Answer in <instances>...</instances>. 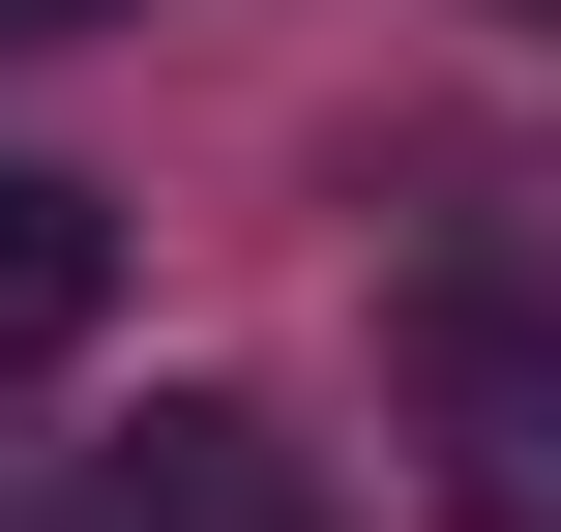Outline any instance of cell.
Listing matches in <instances>:
<instances>
[{
  "mask_svg": "<svg viewBox=\"0 0 561 532\" xmlns=\"http://www.w3.org/2000/svg\"><path fill=\"white\" fill-rule=\"evenodd\" d=\"M59 30H118V0H0V59H59Z\"/></svg>",
  "mask_w": 561,
  "mask_h": 532,
  "instance_id": "4",
  "label": "cell"
},
{
  "mask_svg": "<svg viewBox=\"0 0 561 532\" xmlns=\"http://www.w3.org/2000/svg\"><path fill=\"white\" fill-rule=\"evenodd\" d=\"M118 503H178V532H296V474H266V415H148V444H118Z\"/></svg>",
  "mask_w": 561,
  "mask_h": 532,
  "instance_id": "3",
  "label": "cell"
},
{
  "mask_svg": "<svg viewBox=\"0 0 561 532\" xmlns=\"http://www.w3.org/2000/svg\"><path fill=\"white\" fill-rule=\"evenodd\" d=\"M503 30H561V0H503Z\"/></svg>",
  "mask_w": 561,
  "mask_h": 532,
  "instance_id": "5",
  "label": "cell"
},
{
  "mask_svg": "<svg viewBox=\"0 0 561 532\" xmlns=\"http://www.w3.org/2000/svg\"><path fill=\"white\" fill-rule=\"evenodd\" d=\"M89 296H118V207L0 148V385H59V355H89Z\"/></svg>",
  "mask_w": 561,
  "mask_h": 532,
  "instance_id": "2",
  "label": "cell"
},
{
  "mask_svg": "<svg viewBox=\"0 0 561 532\" xmlns=\"http://www.w3.org/2000/svg\"><path fill=\"white\" fill-rule=\"evenodd\" d=\"M414 474L473 532H561V296H414Z\"/></svg>",
  "mask_w": 561,
  "mask_h": 532,
  "instance_id": "1",
  "label": "cell"
}]
</instances>
